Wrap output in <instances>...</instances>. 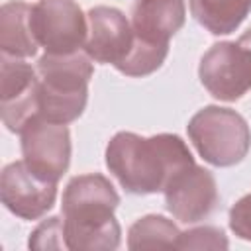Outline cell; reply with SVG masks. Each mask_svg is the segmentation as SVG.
I'll use <instances>...</instances> for the list:
<instances>
[{
	"label": "cell",
	"mask_w": 251,
	"mask_h": 251,
	"mask_svg": "<svg viewBox=\"0 0 251 251\" xmlns=\"http://www.w3.org/2000/svg\"><path fill=\"white\" fill-rule=\"evenodd\" d=\"M86 53H45L37 61L39 116L53 124H71L82 116L94 67Z\"/></svg>",
	"instance_id": "cell-3"
},
{
	"label": "cell",
	"mask_w": 251,
	"mask_h": 251,
	"mask_svg": "<svg viewBox=\"0 0 251 251\" xmlns=\"http://www.w3.org/2000/svg\"><path fill=\"white\" fill-rule=\"evenodd\" d=\"M184 0H135L131 8L133 33L151 43H169L184 25Z\"/></svg>",
	"instance_id": "cell-12"
},
{
	"label": "cell",
	"mask_w": 251,
	"mask_h": 251,
	"mask_svg": "<svg viewBox=\"0 0 251 251\" xmlns=\"http://www.w3.org/2000/svg\"><path fill=\"white\" fill-rule=\"evenodd\" d=\"M88 33L84 53L96 61L118 67L133 45V27L122 10L112 6H94L86 14Z\"/></svg>",
	"instance_id": "cell-11"
},
{
	"label": "cell",
	"mask_w": 251,
	"mask_h": 251,
	"mask_svg": "<svg viewBox=\"0 0 251 251\" xmlns=\"http://www.w3.org/2000/svg\"><path fill=\"white\" fill-rule=\"evenodd\" d=\"M237 43H239V45H241V47L251 55V29H247V31L237 39Z\"/></svg>",
	"instance_id": "cell-20"
},
{
	"label": "cell",
	"mask_w": 251,
	"mask_h": 251,
	"mask_svg": "<svg viewBox=\"0 0 251 251\" xmlns=\"http://www.w3.org/2000/svg\"><path fill=\"white\" fill-rule=\"evenodd\" d=\"M227 237L220 227L202 226L180 231L176 249H227Z\"/></svg>",
	"instance_id": "cell-17"
},
{
	"label": "cell",
	"mask_w": 251,
	"mask_h": 251,
	"mask_svg": "<svg viewBox=\"0 0 251 251\" xmlns=\"http://www.w3.org/2000/svg\"><path fill=\"white\" fill-rule=\"evenodd\" d=\"M2 204L22 220H39L57 198V182L35 175L25 161H14L4 167L0 176Z\"/></svg>",
	"instance_id": "cell-9"
},
{
	"label": "cell",
	"mask_w": 251,
	"mask_h": 251,
	"mask_svg": "<svg viewBox=\"0 0 251 251\" xmlns=\"http://www.w3.org/2000/svg\"><path fill=\"white\" fill-rule=\"evenodd\" d=\"M192 165V153L175 133L141 137L133 131H120L106 147V167L131 194L161 192L173 176Z\"/></svg>",
	"instance_id": "cell-1"
},
{
	"label": "cell",
	"mask_w": 251,
	"mask_h": 251,
	"mask_svg": "<svg viewBox=\"0 0 251 251\" xmlns=\"http://www.w3.org/2000/svg\"><path fill=\"white\" fill-rule=\"evenodd\" d=\"M27 245L31 249H67L63 220L57 216L43 220L29 235Z\"/></svg>",
	"instance_id": "cell-18"
},
{
	"label": "cell",
	"mask_w": 251,
	"mask_h": 251,
	"mask_svg": "<svg viewBox=\"0 0 251 251\" xmlns=\"http://www.w3.org/2000/svg\"><path fill=\"white\" fill-rule=\"evenodd\" d=\"M169 55V43H151L143 41L133 33V45L127 57L116 67L126 76H147L161 69Z\"/></svg>",
	"instance_id": "cell-16"
},
{
	"label": "cell",
	"mask_w": 251,
	"mask_h": 251,
	"mask_svg": "<svg viewBox=\"0 0 251 251\" xmlns=\"http://www.w3.org/2000/svg\"><path fill=\"white\" fill-rule=\"evenodd\" d=\"M31 31L45 53L67 55L84 47L88 20L75 0H37L31 6Z\"/></svg>",
	"instance_id": "cell-5"
},
{
	"label": "cell",
	"mask_w": 251,
	"mask_h": 251,
	"mask_svg": "<svg viewBox=\"0 0 251 251\" xmlns=\"http://www.w3.org/2000/svg\"><path fill=\"white\" fill-rule=\"evenodd\" d=\"M194 20L214 35L233 33L251 12V0H188Z\"/></svg>",
	"instance_id": "cell-14"
},
{
	"label": "cell",
	"mask_w": 251,
	"mask_h": 251,
	"mask_svg": "<svg viewBox=\"0 0 251 251\" xmlns=\"http://www.w3.org/2000/svg\"><path fill=\"white\" fill-rule=\"evenodd\" d=\"M120 194L100 173L73 176L63 192V227L67 249H118L122 229L114 216Z\"/></svg>",
	"instance_id": "cell-2"
},
{
	"label": "cell",
	"mask_w": 251,
	"mask_h": 251,
	"mask_svg": "<svg viewBox=\"0 0 251 251\" xmlns=\"http://www.w3.org/2000/svg\"><path fill=\"white\" fill-rule=\"evenodd\" d=\"M186 131L200 157L214 167L241 163L251 147V129L245 118L231 108L206 106L198 110Z\"/></svg>",
	"instance_id": "cell-4"
},
{
	"label": "cell",
	"mask_w": 251,
	"mask_h": 251,
	"mask_svg": "<svg viewBox=\"0 0 251 251\" xmlns=\"http://www.w3.org/2000/svg\"><path fill=\"white\" fill-rule=\"evenodd\" d=\"M229 227L239 239L251 241V194H245L231 206Z\"/></svg>",
	"instance_id": "cell-19"
},
{
	"label": "cell",
	"mask_w": 251,
	"mask_h": 251,
	"mask_svg": "<svg viewBox=\"0 0 251 251\" xmlns=\"http://www.w3.org/2000/svg\"><path fill=\"white\" fill-rule=\"evenodd\" d=\"M180 237L178 227L165 216L149 214L139 218L127 231L129 249H171Z\"/></svg>",
	"instance_id": "cell-15"
},
{
	"label": "cell",
	"mask_w": 251,
	"mask_h": 251,
	"mask_svg": "<svg viewBox=\"0 0 251 251\" xmlns=\"http://www.w3.org/2000/svg\"><path fill=\"white\" fill-rule=\"evenodd\" d=\"M2 122L4 126L20 133L24 126L39 116V75L24 59L2 55V78H0Z\"/></svg>",
	"instance_id": "cell-8"
},
{
	"label": "cell",
	"mask_w": 251,
	"mask_h": 251,
	"mask_svg": "<svg viewBox=\"0 0 251 251\" xmlns=\"http://www.w3.org/2000/svg\"><path fill=\"white\" fill-rule=\"evenodd\" d=\"M163 192L167 210L182 224L208 218L220 202L214 175L196 163L173 176Z\"/></svg>",
	"instance_id": "cell-10"
},
{
	"label": "cell",
	"mask_w": 251,
	"mask_h": 251,
	"mask_svg": "<svg viewBox=\"0 0 251 251\" xmlns=\"http://www.w3.org/2000/svg\"><path fill=\"white\" fill-rule=\"evenodd\" d=\"M20 135L25 165L35 175L57 182L71 163V133L67 126L35 116L24 126Z\"/></svg>",
	"instance_id": "cell-7"
},
{
	"label": "cell",
	"mask_w": 251,
	"mask_h": 251,
	"mask_svg": "<svg viewBox=\"0 0 251 251\" xmlns=\"http://www.w3.org/2000/svg\"><path fill=\"white\" fill-rule=\"evenodd\" d=\"M31 31V6L24 0H10L0 10V49L6 57L27 59L37 53Z\"/></svg>",
	"instance_id": "cell-13"
},
{
	"label": "cell",
	"mask_w": 251,
	"mask_h": 251,
	"mask_svg": "<svg viewBox=\"0 0 251 251\" xmlns=\"http://www.w3.org/2000/svg\"><path fill=\"white\" fill-rule=\"evenodd\" d=\"M198 76L214 98L235 102L251 90V55L235 41L214 43L200 59Z\"/></svg>",
	"instance_id": "cell-6"
}]
</instances>
